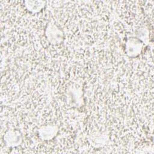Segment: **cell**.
I'll return each instance as SVG.
<instances>
[{
    "mask_svg": "<svg viewBox=\"0 0 154 154\" xmlns=\"http://www.w3.org/2000/svg\"><path fill=\"white\" fill-rule=\"evenodd\" d=\"M46 36L49 42L53 45L61 43L63 40V33L55 24L49 23L46 29Z\"/></svg>",
    "mask_w": 154,
    "mask_h": 154,
    "instance_id": "obj_1",
    "label": "cell"
},
{
    "mask_svg": "<svg viewBox=\"0 0 154 154\" xmlns=\"http://www.w3.org/2000/svg\"><path fill=\"white\" fill-rule=\"evenodd\" d=\"M5 144L10 147H17L22 141V137L20 132L17 130H9L4 136Z\"/></svg>",
    "mask_w": 154,
    "mask_h": 154,
    "instance_id": "obj_2",
    "label": "cell"
},
{
    "mask_svg": "<svg viewBox=\"0 0 154 154\" xmlns=\"http://www.w3.org/2000/svg\"><path fill=\"white\" fill-rule=\"evenodd\" d=\"M142 49V43L137 38L129 39L126 43V52L129 57H136Z\"/></svg>",
    "mask_w": 154,
    "mask_h": 154,
    "instance_id": "obj_3",
    "label": "cell"
},
{
    "mask_svg": "<svg viewBox=\"0 0 154 154\" xmlns=\"http://www.w3.org/2000/svg\"><path fill=\"white\" fill-rule=\"evenodd\" d=\"M58 132V127L53 125H46L41 127L38 130L40 137L43 140H50L54 138Z\"/></svg>",
    "mask_w": 154,
    "mask_h": 154,
    "instance_id": "obj_4",
    "label": "cell"
},
{
    "mask_svg": "<svg viewBox=\"0 0 154 154\" xmlns=\"http://www.w3.org/2000/svg\"><path fill=\"white\" fill-rule=\"evenodd\" d=\"M25 6L27 10L31 13H37L42 10L44 7V2L43 1H26Z\"/></svg>",
    "mask_w": 154,
    "mask_h": 154,
    "instance_id": "obj_5",
    "label": "cell"
}]
</instances>
